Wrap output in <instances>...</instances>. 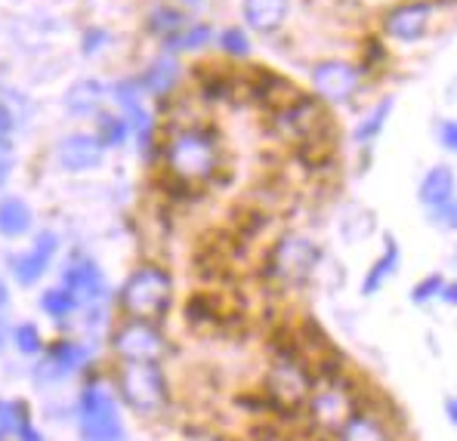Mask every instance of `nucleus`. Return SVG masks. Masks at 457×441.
<instances>
[{"instance_id":"obj_1","label":"nucleus","mask_w":457,"mask_h":441,"mask_svg":"<svg viewBox=\"0 0 457 441\" xmlns=\"http://www.w3.org/2000/svg\"><path fill=\"white\" fill-rule=\"evenodd\" d=\"M164 160L179 185H204L223 167V149L207 127H183L167 143Z\"/></svg>"},{"instance_id":"obj_2","label":"nucleus","mask_w":457,"mask_h":441,"mask_svg":"<svg viewBox=\"0 0 457 441\" xmlns=\"http://www.w3.org/2000/svg\"><path fill=\"white\" fill-rule=\"evenodd\" d=\"M361 404H365V392H361V386L343 371L337 377L315 380L312 396H309L303 413L315 432L334 436Z\"/></svg>"},{"instance_id":"obj_3","label":"nucleus","mask_w":457,"mask_h":441,"mask_svg":"<svg viewBox=\"0 0 457 441\" xmlns=\"http://www.w3.org/2000/svg\"><path fill=\"white\" fill-rule=\"evenodd\" d=\"M118 303H120L124 318L158 324V321L170 312V303H173L170 272L161 269V265H139L137 272H130L124 287H120Z\"/></svg>"},{"instance_id":"obj_4","label":"nucleus","mask_w":457,"mask_h":441,"mask_svg":"<svg viewBox=\"0 0 457 441\" xmlns=\"http://www.w3.org/2000/svg\"><path fill=\"white\" fill-rule=\"evenodd\" d=\"M312 367L300 358H272L266 377H263V398L269 411L278 417H300L306 411V401L312 396Z\"/></svg>"},{"instance_id":"obj_5","label":"nucleus","mask_w":457,"mask_h":441,"mask_svg":"<svg viewBox=\"0 0 457 441\" xmlns=\"http://www.w3.org/2000/svg\"><path fill=\"white\" fill-rule=\"evenodd\" d=\"M118 392L124 404L143 417H158L170 404V383L161 361H120Z\"/></svg>"},{"instance_id":"obj_6","label":"nucleus","mask_w":457,"mask_h":441,"mask_svg":"<svg viewBox=\"0 0 457 441\" xmlns=\"http://www.w3.org/2000/svg\"><path fill=\"white\" fill-rule=\"evenodd\" d=\"M319 263H321V247L315 241H309L303 235H285L275 241L272 250H269L266 275L275 284L300 287L306 284Z\"/></svg>"},{"instance_id":"obj_7","label":"nucleus","mask_w":457,"mask_h":441,"mask_svg":"<svg viewBox=\"0 0 457 441\" xmlns=\"http://www.w3.org/2000/svg\"><path fill=\"white\" fill-rule=\"evenodd\" d=\"M78 432L80 441H127L118 401L109 389L96 383L84 386L78 398Z\"/></svg>"},{"instance_id":"obj_8","label":"nucleus","mask_w":457,"mask_h":441,"mask_svg":"<svg viewBox=\"0 0 457 441\" xmlns=\"http://www.w3.org/2000/svg\"><path fill=\"white\" fill-rule=\"evenodd\" d=\"M272 120H275L278 136L291 139V143H300V145L328 139V130H331L319 99L306 96V93H300V96L294 99V102H287L285 109L272 111Z\"/></svg>"},{"instance_id":"obj_9","label":"nucleus","mask_w":457,"mask_h":441,"mask_svg":"<svg viewBox=\"0 0 457 441\" xmlns=\"http://www.w3.org/2000/svg\"><path fill=\"white\" fill-rule=\"evenodd\" d=\"M112 349L120 361H161L167 352V339L152 321H120L112 333Z\"/></svg>"},{"instance_id":"obj_10","label":"nucleus","mask_w":457,"mask_h":441,"mask_svg":"<svg viewBox=\"0 0 457 441\" xmlns=\"http://www.w3.org/2000/svg\"><path fill=\"white\" fill-rule=\"evenodd\" d=\"M361 84V69H355L353 62H343V59H328L312 69V90L319 99L331 105H346L355 99Z\"/></svg>"},{"instance_id":"obj_11","label":"nucleus","mask_w":457,"mask_h":441,"mask_svg":"<svg viewBox=\"0 0 457 441\" xmlns=\"http://www.w3.org/2000/svg\"><path fill=\"white\" fill-rule=\"evenodd\" d=\"M429 22H433V0H402L383 12L380 29L399 44H418L429 31Z\"/></svg>"},{"instance_id":"obj_12","label":"nucleus","mask_w":457,"mask_h":441,"mask_svg":"<svg viewBox=\"0 0 457 441\" xmlns=\"http://www.w3.org/2000/svg\"><path fill=\"white\" fill-rule=\"evenodd\" d=\"M331 441H402V432L399 423L374 404V398H365V404L334 432Z\"/></svg>"},{"instance_id":"obj_13","label":"nucleus","mask_w":457,"mask_h":441,"mask_svg":"<svg viewBox=\"0 0 457 441\" xmlns=\"http://www.w3.org/2000/svg\"><path fill=\"white\" fill-rule=\"evenodd\" d=\"M90 361V349L80 339H56L50 349H44V358L35 367V380L40 386L59 383V380L78 373Z\"/></svg>"},{"instance_id":"obj_14","label":"nucleus","mask_w":457,"mask_h":441,"mask_svg":"<svg viewBox=\"0 0 457 441\" xmlns=\"http://www.w3.org/2000/svg\"><path fill=\"white\" fill-rule=\"evenodd\" d=\"M56 250H59V238L53 235V232H40L37 241L31 244V250H25V253H19V257L10 259L12 278H16L22 287L37 284V281L46 275V269H50Z\"/></svg>"},{"instance_id":"obj_15","label":"nucleus","mask_w":457,"mask_h":441,"mask_svg":"<svg viewBox=\"0 0 457 441\" xmlns=\"http://www.w3.org/2000/svg\"><path fill=\"white\" fill-rule=\"evenodd\" d=\"M62 287L75 297L78 306H93L105 297V278L99 272V265L87 257L71 259V265L62 275Z\"/></svg>"},{"instance_id":"obj_16","label":"nucleus","mask_w":457,"mask_h":441,"mask_svg":"<svg viewBox=\"0 0 457 441\" xmlns=\"http://www.w3.org/2000/svg\"><path fill=\"white\" fill-rule=\"evenodd\" d=\"M103 160V143L90 133H75V136H65L59 145V164L65 170H93Z\"/></svg>"},{"instance_id":"obj_17","label":"nucleus","mask_w":457,"mask_h":441,"mask_svg":"<svg viewBox=\"0 0 457 441\" xmlns=\"http://www.w3.org/2000/svg\"><path fill=\"white\" fill-rule=\"evenodd\" d=\"M454 189H457L454 170L448 164H436L433 170H427V176L420 179L418 198L427 210H433V207H442V204H448V200H454Z\"/></svg>"},{"instance_id":"obj_18","label":"nucleus","mask_w":457,"mask_h":441,"mask_svg":"<svg viewBox=\"0 0 457 441\" xmlns=\"http://www.w3.org/2000/svg\"><path fill=\"white\" fill-rule=\"evenodd\" d=\"M245 19L253 31L272 35L285 25L287 19V0H245Z\"/></svg>"},{"instance_id":"obj_19","label":"nucleus","mask_w":457,"mask_h":441,"mask_svg":"<svg viewBox=\"0 0 457 441\" xmlns=\"http://www.w3.org/2000/svg\"><path fill=\"white\" fill-rule=\"evenodd\" d=\"M399 259H402L399 244H395L393 235H386L383 238V253L374 259V265L368 269L365 281H361V293H365V297H374L378 290H383V284H386V281L395 275V269H399Z\"/></svg>"},{"instance_id":"obj_20","label":"nucleus","mask_w":457,"mask_h":441,"mask_svg":"<svg viewBox=\"0 0 457 441\" xmlns=\"http://www.w3.org/2000/svg\"><path fill=\"white\" fill-rule=\"evenodd\" d=\"M186 318L195 327H220L226 321H232V315L223 309V299L217 293H195L186 303Z\"/></svg>"},{"instance_id":"obj_21","label":"nucleus","mask_w":457,"mask_h":441,"mask_svg":"<svg viewBox=\"0 0 457 441\" xmlns=\"http://www.w3.org/2000/svg\"><path fill=\"white\" fill-rule=\"evenodd\" d=\"M389 111H393V96L380 99V102L374 105V109L368 111V115L361 118L359 124H355V130H353V143L359 145V149H371V145L378 143V136L383 133V127H386Z\"/></svg>"},{"instance_id":"obj_22","label":"nucleus","mask_w":457,"mask_h":441,"mask_svg":"<svg viewBox=\"0 0 457 441\" xmlns=\"http://www.w3.org/2000/svg\"><path fill=\"white\" fill-rule=\"evenodd\" d=\"M31 229V207L22 198L0 200V232L6 238H19Z\"/></svg>"},{"instance_id":"obj_23","label":"nucleus","mask_w":457,"mask_h":441,"mask_svg":"<svg viewBox=\"0 0 457 441\" xmlns=\"http://www.w3.org/2000/svg\"><path fill=\"white\" fill-rule=\"evenodd\" d=\"M103 96H105V86L99 80H80V84L69 90V96H65V109L75 111V115H93L99 109V102H103Z\"/></svg>"},{"instance_id":"obj_24","label":"nucleus","mask_w":457,"mask_h":441,"mask_svg":"<svg viewBox=\"0 0 457 441\" xmlns=\"http://www.w3.org/2000/svg\"><path fill=\"white\" fill-rule=\"evenodd\" d=\"M177 78H179L177 62H173L170 56H161L158 62H154L152 69L145 71V78L139 80V84H143L145 93H154V96H167V93L173 90V84H177Z\"/></svg>"},{"instance_id":"obj_25","label":"nucleus","mask_w":457,"mask_h":441,"mask_svg":"<svg viewBox=\"0 0 457 441\" xmlns=\"http://www.w3.org/2000/svg\"><path fill=\"white\" fill-rule=\"evenodd\" d=\"M29 423L31 417L25 401H0V441H16Z\"/></svg>"},{"instance_id":"obj_26","label":"nucleus","mask_w":457,"mask_h":441,"mask_svg":"<svg viewBox=\"0 0 457 441\" xmlns=\"http://www.w3.org/2000/svg\"><path fill=\"white\" fill-rule=\"evenodd\" d=\"M40 309H44V315H50L53 321H65L78 309V303L65 287H50V290H44V297H40Z\"/></svg>"},{"instance_id":"obj_27","label":"nucleus","mask_w":457,"mask_h":441,"mask_svg":"<svg viewBox=\"0 0 457 441\" xmlns=\"http://www.w3.org/2000/svg\"><path fill=\"white\" fill-rule=\"evenodd\" d=\"M211 37H213L211 25H186V29L179 31V35L167 37V50H173V53H179V50H198V46L211 44Z\"/></svg>"},{"instance_id":"obj_28","label":"nucleus","mask_w":457,"mask_h":441,"mask_svg":"<svg viewBox=\"0 0 457 441\" xmlns=\"http://www.w3.org/2000/svg\"><path fill=\"white\" fill-rule=\"evenodd\" d=\"M12 346H16L19 352H22L25 358H35L44 352V337H40L37 324H31V321H22V324L12 327Z\"/></svg>"},{"instance_id":"obj_29","label":"nucleus","mask_w":457,"mask_h":441,"mask_svg":"<svg viewBox=\"0 0 457 441\" xmlns=\"http://www.w3.org/2000/svg\"><path fill=\"white\" fill-rule=\"evenodd\" d=\"M130 133L127 118H114V115H99L96 118V139L103 145H120Z\"/></svg>"},{"instance_id":"obj_30","label":"nucleus","mask_w":457,"mask_h":441,"mask_svg":"<svg viewBox=\"0 0 457 441\" xmlns=\"http://www.w3.org/2000/svg\"><path fill=\"white\" fill-rule=\"evenodd\" d=\"M149 29L154 31V35L173 37V35H179V31L186 29V19L179 16L177 10H167V6H158V10L152 12V19H149Z\"/></svg>"},{"instance_id":"obj_31","label":"nucleus","mask_w":457,"mask_h":441,"mask_svg":"<svg viewBox=\"0 0 457 441\" xmlns=\"http://www.w3.org/2000/svg\"><path fill=\"white\" fill-rule=\"evenodd\" d=\"M143 84L139 80H120V84L112 86V96L118 105H124V111H133L143 105Z\"/></svg>"},{"instance_id":"obj_32","label":"nucleus","mask_w":457,"mask_h":441,"mask_svg":"<svg viewBox=\"0 0 457 441\" xmlns=\"http://www.w3.org/2000/svg\"><path fill=\"white\" fill-rule=\"evenodd\" d=\"M442 287H445V278H442L439 272H433V275L420 278L418 284H414V290H411V303L423 306V303H429V299H439Z\"/></svg>"},{"instance_id":"obj_33","label":"nucleus","mask_w":457,"mask_h":441,"mask_svg":"<svg viewBox=\"0 0 457 441\" xmlns=\"http://www.w3.org/2000/svg\"><path fill=\"white\" fill-rule=\"evenodd\" d=\"M429 225H436V229H442V232H457V200L433 207V210H429Z\"/></svg>"},{"instance_id":"obj_34","label":"nucleus","mask_w":457,"mask_h":441,"mask_svg":"<svg viewBox=\"0 0 457 441\" xmlns=\"http://www.w3.org/2000/svg\"><path fill=\"white\" fill-rule=\"evenodd\" d=\"M220 44H223V50L228 56H247L251 53V44H247V35L241 29H226L223 35H220Z\"/></svg>"},{"instance_id":"obj_35","label":"nucleus","mask_w":457,"mask_h":441,"mask_svg":"<svg viewBox=\"0 0 457 441\" xmlns=\"http://www.w3.org/2000/svg\"><path fill=\"white\" fill-rule=\"evenodd\" d=\"M10 173H12V149L6 143V136H0V185H6Z\"/></svg>"},{"instance_id":"obj_36","label":"nucleus","mask_w":457,"mask_h":441,"mask_svg":"<svg viewBox=\"0 0 457 441\" xmlns=\"http://www.w3.org/2000/svg\"><path fill=\"white\" fill-rule=\"evenodd\" d=\"M439 139H442V145H445L448 151H457V124H454V120H448V124H442Z\"/></svg>"},{"instance_id":"obj_37","label":"nucleus","mask_w":457,"mask_h":441,"mask_svg":"<svg viewBox=\"0 0 457 441\" xmlns=\"http://www.w3.org/2000/svg\"><path fill=\"white\" fill-rule=\"evenodd\" d=\"M105 37H109L105 31H96V29L87 31V35H84V53H96L99 46H103V40H105Z\"/></svg>"},{"instance_id":"obj_38","label":"nucleus","mask_w":457,"mask_h":441,"mask_svg":"<svg viewBox=\"0 0 457 441\" xmlns=\"http://www.w3.org/2000/svg\"><path fill=\"white\" fill-rule=\"evenodd\" d=\"M439 299L445 306H457V281H445V287H442Z\"/></svg>"},{"instance_id":"obj_39","label":"nucleus","mask_w":457,"mask_h":441,"mask_svg":"<svg viewBox=\"0 0 457 441\" xmlns=\"http://www.w3.org/2000/svg\"><path fill=\"white\" fill-rule=\"evenodd\" d=\"M10 130H12V115L6 105H0V136H6Z\"/></svg>"},{"instance_id":"obj_40","label":"nucleus","mask_w":457,"mask_h":441,"mask_svg":"<svg viewBox=\"0 0 457 441\" xmlns=\"http://www.w3.org/2000/svg\"><path fill=\"white\" fill-rule=\"evenodd\" d=\"M16 441H44V438H40V432L35 429V426L29 423V426H25V429L16 436Z\"/></svg>"},{"instance_id":"obj_41","label":"nucleus","mask_w":457,"mask_h":441,"mask_svg":"<svg viewBox=\"0 0 457 441\" xmlns=\"http://www.w3.org/2000/svg\"><path fill=\"white\" fill-rule=\"evenodd\" d=\"M445 413H448V423H452L454 429H457V396H452V398L445 401Z\"/></svg>"},{"instance_id":"obj_42","label":"nucleus","mask_w":457,"mask_h":441,"mask_svg":"<svg viewBox=\"0 0 457 441\" xmlns=\"http://www.w3.org/2000/svg\"><path fill=\"white\" fill-rule=\"evenodd\" d=\"M6 306H10V290H6V284L0 281V312H4Z\"/></svg>"},{"instance_id":"obj_43","label":"nucleus","mask_w":457,"mask_h":441,"mask_svg":"<svg viewBox=\"0 0 457 441\" xmlns=\"http://www.w3.org/2000/svg\"><path fill=\"white\" fill-rule=\"evenodd\" d=\"M0 346H4V327H0Z\"/></svg>"},{"instance_id":"obj_44","label":"nucleus","mask_w":457,"mask_h":441,"mask_svg":"<svg viewBox=\"0 0 457 441\" xmlns=\"http://www.w3.org/2000/svg\"><path fill=\"white\" fill-rule=\"evenodd\" d=\"M186 4H192V6H195V4H201V0H186Z\"/></svg>"}]
</instances>
